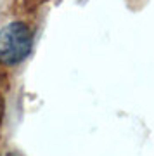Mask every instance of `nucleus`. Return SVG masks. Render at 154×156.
<instances>
[{"instance_id":"1","label":"nucleus","mask_w":154,"mask_h":156,"mask_svg":"<svg viewBox=\"0 0 154 156\" xmlns=\"http://www.w3.org/2000/svg\"><path fill=\"white\" fill-rule=\"evenodd\" d=\"M33 45V33L30 26L21 21L5 24L0 30V62L16 66L26 59Z\"/></svg>"},{"instance_id":"2","label":"nucleus","mask_w":154,"mask_h":156,"mask_svg":"<svg viewBox=\"0 0 154 156\" xmlns=\"http://www.w3.org/2000/svg\"><path fill=\"white\" fill-rule=\"evenodd\" d=\"M0 115H2V97H0Z\"/></svg>"},{"instance_id":"3","label":"nucleus","mask_w":154,"mask_h":156,"mask_svg":"<svg viewBox=\"0 0 154 156\" xmlns=\"http://www.w3.org/2000/svg\"><path fill=\"white\" fill-rule=\"evenodd\" d=\"M7 156H16V154H7Z\"/></svg>"}]
</instances>
